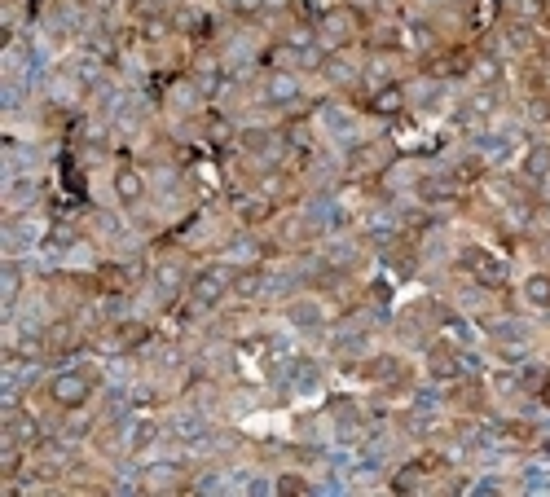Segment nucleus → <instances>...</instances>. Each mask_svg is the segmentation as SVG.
I'll use <instances>...</instances> for the list:
<instances>
[{"instance_id":"obj_1","label":"nucleus","mask_w":550,"mask_h":497,"mask_svg":"<svg viewBox=\"0 0 550 497\" xmlns=\"http://www.w3.org/2000/svg\"><path fill=\"white\" fill-rule=\"evenodd\" d=\"M458 273L467 278L471 286H480V291H502L506 282H511V269H506L502 256H493L489 247H476V242H467V247H458Z\"/></svg>"},{"instance_id":"obj_2","label":"nucleus","mask_w":550,"mask_h":497,"mask_svg":"<svg viewBox=\"0 0 550 497\" xmlns=\"http://www.w3.org/2000/svg\"><path fill=\"white\" fill-rule=\"evenodd\" d=\"M97 392V370L93 366H75V370H58L49 379V388H44V396H49L53 410H84L88 401H93Z\"/></svg>"},{"instance_id":"obj_3","label":"nucleus","mask_w":550,"mask_h":497,"mask_svg":"<svg viewBox=\"0 0 550 497\" xmlns=\"http://www.w3.org/2000/svg\"><path fill=\"white\" fill-rule=\"evenodd\" d=\"M361 31H366V22H361V14L352 5H335V9H326V14L317 18V44H322L326 53L348 49Z\"/></svg>"},{"instance_id":"obj_4","label":"nucleus","mask_w":550,"mask_h":497,"mask_svg":"<svg viewBox=\"0 0 550 497\" xmlns=\"http://www.w3.org/2000/svg\"><path fill=\"white\" fill-rule=\"evenodd\" d=\"M234 273L229 264H207V269H198L190 278V300L198 308H216L225 295H234Z\"/></svg>"},{"instance_id":"obj_5","label":"nucleus","mask_w":550,"mask_h":497,"mask_svg":"<svg viewBox=\"0 0 550 497\" xmlns=\"http://www.w3.org/2000/svg\"><path fill=\"white\" fill-rule=\"evenodd\" d=\"M392 163V146L388 141H357V146L348 150V176L352 181H374V176H383Z\"/></svg>"},{"instance_id":"obj_6","label":"nucleus","mask_w":550,"mask_h":497,"mask_svg":"<svg viewBox=\"0 0 550 497\" xmlns=\"http://www.w3.org/2000/svg\"><path fill=\"white\" fill-rule=\"evenodd\" d=\"M352 374H361V379L379 383V388H396V383L410 379V370H405V361L396 357V352H374L370 361H361V366H348Z\"/></svg>"},{"instance_id":"obj_7","label":"nucleus","mask_w":550,"mask_h":497,"mask_svg":"<svg viewBox=\"0 0 550 497\" xmlns=\"http://www.w3.org/2000/svg\"><path fill=\"white\" fill-rule=\"evenodd\" d=\"M427 374H432L436 383H454L467 374V352H458V348H449L445 339H436L432 348H427Z\"/></svg>"},{"instance_id":"obj_8","label":"nucleus","mask_w":550,"mask_h":497,"mask_svg":"<svg viewBox=\"0 0 550 497\" xmlns=\"http://www.w3.org/2000/svg\"><path fill=\"white\" fill-rule=\"evenodd\" d=\"M141 489L146 493H190L194 484L176 462H154V467L141 471Z\"/></svg>"},{"instance_id":"obj_9","label":"nucleus","mask_w":550,"mask_h":497,"mask_svg":"<svg viewBox=\"0 0 550 497\" xmlns=\"http://www.w3.org/2000/svg\"><path fill=\"white\" fill-rule=\"evenodd\" d=\"M282 313H286V322H291V326L313 330V326H322V322H326V300H322L317 291H308V295H291Z\"/></svg>"},{"instance_id":"obj_10","label":"nucleus","mask_w":550,"mask_h":497,"mask_svg":"<svg viewBox=\"0 0 550 497\" xmlns=\"http://www.w3.org/2000/svg\"><path fill=\"white\" fill-rule=\"evenodd\" d=\"M84 88L88 84L80 71H53L49 84H44V97H49V106H80Z\"/></svg>"},{"instance_id":"obj_11","label":"nucleus","mask_w":550,"mask_h":497,"mask_svg":"<svg viewBox=\"0 0 550 497\" xmlns=\"http://www.w3.org/2000/svg\"><path fill=\"white\" fill-rule=\"evenodd\" d=\"M110 185H115V198L124 207H137L141 198H146V176H141V168H132V163H119Z\"/></svg>"},{"instance_id":"obj_12","label":"nucleus","mask_w":550,"mask_h":497,"mask_svg":"<svg viewBox=\"0 0 550 497\" xmlns=\"http://www.w3.org/2000/svg\"><path fill=\"white\" fill-rule=\"evenodd\" d=\"M295 97H300L295 71H269V80H264V102L269 106H291Z\"/></svg>"},{"instance_id":"obj_13","label":"nucleus","mask_w":550,"mask_h":497,"mask_svg":"<svg viewBox=\"0 0 550 497\" xmlns=\"http://www.w3.org/2000/svg\"><path fill=\"white\" fill-rule=\"evenodd\" d=\"M498 440H502V445H515V449H533L537 440H542V432H537V423L506 418V423H498Z\"/></svg>"},{"instance_id":"obj_14","label":"nucleus","mask_w":550,"mask_h":497,"mask_svg":"<svg viewBox=\"0 0 550 497\" xmlns=\"http://www.w3.org/2000/svg\"><path fill=\"white\" fill-rule=\"evenodd\" d=\"M146 339H150L146 322H115V326H110V348H115V352H137Z\"/></svg>"},{"instance_id":"obj_15","label":"nucleus","mask_w":550,"mask_h":497,"mask_svg":"<svg viewBox=\"0 0 550 497\" xmlns=\"http://www.w3.org/2000/svg\"><path fill=\"white\" fill-rule=\"evenodd\" d=\"M405 106H410V97H405V84H396V80L370 93V110H374V115H401Z\"/></svg>"},{"instance_id":"obj_16","label":"nucleus","mask_w":550,"mask_h":497,"mask_svg":"<svg viewBox=\"0 0 550 497\" xmlns=\"http://www.w3.org/2000/svg\"><path fill=\"white\" fill-rule=\"evenodd\" d=\"M273 198H264V194H247V198H238V220L242 225H264V220L273 216Z\"/></svg>"},{"instance_id":"obj_17","label":"nucleus","mask_w":550,"mask_h":497,"mask_svg":"<svg viewBox=\"0 0 550 497\" xmlns=\"http://www.w3.org/2000/svg\"><path fill=\"white\" fill-rule=\"evenodd\" d=\"M511 22H524V27H542L550 18V0H511Z\"/></svg>"},{"instance_id":"obj_18","label":"nucleus","mask_w":550,"mask_h":497,"mask_svg":"<svg viewBox=\"0 0 550 497\" xmlns=\"http://www.w3.org/2000/svg\"><path fill=\"white\" fill-rule=\"evenodd\" d=\"M154 286H159L163 295H181V291H190V273L181 269V264H159V269H154Z\"/></svg>"},{"instance_id":"obj_19","label":"nucleus","mask_w":550,"mask_h":497,"mask_svg":"<svg viewBox=\"0 0 550 497\" xmlns=\"http://www.w3.org/2000/svg\"><path fill=\"white\" fill-rule=\"evenodd\" d=\"M163 427L154 423V418H141V423H132V432H128V454H146V449L159 440Z\"/></svg>"},{"instance_id":"obj_20","label":"nucleus","mask_w":550,"mask_h":497,"mask_svg":"<svg viewBox=\"0 0 550 497\" xmlns=\"http://www.w3.org/2000/svg\"><path fill=\"white\" fill-rule=\"evenodd\" d=\"M520 295L533 308H550V273H528L524 286H520Z\"/></svg>"},{"instance_id":"obj_21","label":"nucleus","mask_w":550,"mask_h":497,"mask_svg":"<svg viewBox=\"0 0 550 497\" xmlns=\"http://www.w3.org/2000/svg\"><path fill=\"white\" fill-rule=\"evenodd\" d=\"M168 432H172L176 440H203L207 432H212V427H207L203 414H181V418H172Z\"/></svg>"},{"instance_id":"obj_22","label":"nucleus","mask_w":550,"mask_h":497,"mask_svg":"<svg viewBox=\"0 0 550 497\" xmlns=\"http://www.w3.org/2000/svg\"><path fill=\"white\" fill-rule=\"evenodd\" d=\"M524 176H528V181H537V185L546 181V176H550V146H533V150H528Z\"/></svg>"},{"instance_id":"obj_23","label":"nucleus","mask_w":550,"mask_h":497,"mask_svg":"<svg viewBox=\"0 0 550 497\" xmlns=\"http://www.w3.org/2000/svg\"><path fill=\"white\" fill-rule=\"evenodd\" d=\"M524 119L528 124H546L550 128V93H533L524 102Z\"/></svg>"},{"instance_id":"obj_24","label":"nucleus","mask_w":550,"mask_h":497,"mask_svg":"<svg viewBox=\"0 0 550 497\" xmlns=\"http://www.w3.org/2000/svg\"><path fill=\"white\" fill-rule=\"evenodd\" d=\"M273 489H278V493H308V480L295 476V471H282V476L273 480Z\"/></svg>"},{"instance_id":"obj_25","label":"nucleus","mask_w":550,"mask_h":497,"mask_svg":"<svg viewBox=\"0 0 550 497\" xmlns=\"http://www.w3.org/2000/svg\"><path fill=\"white\" fill-rule=\"evenodd\" d=\"M229 14H234V18H260L264 0H229Z\"/></svg>"},{"instance_id":"obj_26","label":"nucleus","mask_w":550,"mask_h":497,"mask_svg":"<svg viewBox=\"0 0 550 497\" xmlns=\"http://www.w3.org/2000/svg\"><path fill=\"white\" fill-rule=\"evenodd\" d=\"M537 401H542V405H546V410H550V374H546V379H542V388H537Z\"/></svg>"}]
</instances>
